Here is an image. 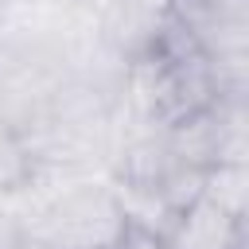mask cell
Listing matches in <instances>:
<instances>
[{
  "instance_id": "1",
  "label": "cell",
  "mask_w": 249,
  "mask_h": 249,
  "mask_svg": "<svg viewBox=\"0 0 249 249\" xmlns=\"http://www.w3.org/2000/svg\"><path fill=\"white\" fill-rule=\"evenodd\" d=\"M27 233H39L54 249H117L128 233V222L113 191L78 183L62 191L43 210V222Z\"/></svg>"
},
{
  "instance_id": "2",
  "label": "cell",
  "mask_w": 249,
  "mask_h": 249,
  "mask_svg": "<svg viewBox=\"0 0 249 249\" xmlns=\"http://www.w3.org/2000/svg\"><path fill=\"white\" fill-rule=\"evenodd\" d=\"M163 249H233L241 245V222L230 218L210 198H195L171 214L167 230L160 233Z\"/></svg>"
},
{
  "instance_id": "3",
  "label": "cell",
  "mask_w": 249,
  "mask_h": 249,
  "mask_svg": "<svg viewBox=\"0 0 249 249\" xmlns=\"http://www.w3.org/2000/svg\"><path fill=\"white\" fill-rule=\"evenodd\" d=\"M245 163H218L210 171H202V198H210L214 206H222L230 218H245Z\"/></svg>"
},
{
  "instance_id": "4",
  "label": "cell",
  "mask_w": 249,
  "mask_h": 249,
  "mask_svg": "<svg viewBox=\"0 0 249 249\" xmlns=\"http://www.w3.org/2000/svg\"><path fill=\"white\" fill-rule=\"evenodd\" d=\"M35 175V156L31 148L23 144V136L0 121V195H12V191H23Z\"/></svg>"
},
{
  "instance_id": "5",
  "label": "cell",
  "mask_w": 249,
  "mask_h": 249,
  "mask_svg": "<svg viewBox=\"0 0 249 249\" xmlns=\"http://www.w3.org/2000/svg\"><path fill=\"white\" fill-rule=\"evenodd\" d=\"M4 249H54V245H47L39 233H27V230H23V233H19V237H12Z\"/></svg>"
},
{
  "instance_id": "6",
  "label": "cell",
  "mask_w": 249,
  "mask_h": 249,
  "mask_svg": "<svg viewBox=\"0 0 249 249\" xmlns=\"http://www.w3.org/2000/svg\"><path fill=\"white\" fill-rule=\"evenodd\" d=\"M233 249H245V241H241V245H233Z\"/></svg>"
},
{
  "instance_id": "7",
  "label": "cell",
  "mask_w": 249,
  "mask_h": 249,
  "mask_svg": "<svg viewBox=\"0 0 249 249\" xmlns=\"http://www.w3.org/2000/svg\"><path fill=\"white\" fill-rule=\"evenodd\" d=\"M117 249H121V245H117Z\"/></svg>"
}]
</instances>
